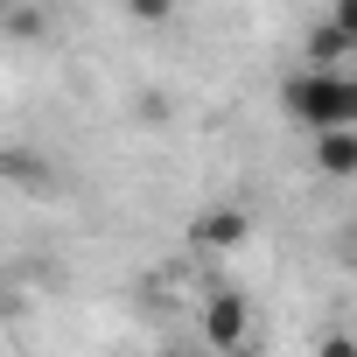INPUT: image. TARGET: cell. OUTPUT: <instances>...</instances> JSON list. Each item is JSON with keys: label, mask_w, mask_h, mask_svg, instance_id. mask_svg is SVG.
I'll return each instance as SVG.
<instances>
[{"label": "cell", "mask_w": 357, "mask_h": 357, "mask_svg": "<svg viewBox=\"0 0 357 357\" xmlns=\"http://www.w3.org/2000/svg\"><path fill=\"white\" fill-rule=\"evenodd\" d=\"M0 8H8V0H0Z\"/></svg>", "instance_id": "8fae6325"}, {"label": "cell", "mask_w": 357, "mask_h": 357, "mask_svg": "<svg viewBox=\"0 0 357 357\" xmlns=\"http://www.w3.org/2000/svg\"><path fill=\"white\" fill-rule=\"evenodd\" d=\"M301 50H308V70H336V63H343V56H350V50H357V43H350V36H343V29H336V22H315V29H308V43H301Z\"/></svg>", "instance_id": "5b68a950"}, {"label": "cell", "mask_w": 357, "mask_h": 357, "mask_svg": "<svg viewBox=\"0 0 357 357\" xmlns=\"http://www.w3.org/2000/svg\"><path fill=\"white\" fill-rule=\"evenodd\" d=\"M315 168H322V175H357V126L315 133Z\"/></svg>", "instance_id": "277c9868"}, {"label": "cell", "mask_w": 357, "mask_h": 357, "mask_svg": "<svg viewBox=\"0 0 357 357\" xmlns=\"http://www.w3.org/2000/svg\"><path fill=\"white\" fill-rule=\"evenodd\" d=\"M204 343L225 350V357H238V350L252 343V308H245L238 287H211V294H204Z\"/></svg>", "instance_id": "7a4b0ae2"}, {"label": "cell", "mask_w": 357, "mask_h": 357, "mask_svg": "<svg viewBox=\"0 0 357 357\" xmlns=\"http://www.w3.org/2000/svg\"><path fill=\"white\" fill-rule=\"evenodd\" d=\"M329 22H336V29L357 43V0H336V8H329Z\"/></svg>", "instance_id": "ba28073f"}, {"label": "cell", "mask_w": 357, "mask_h": 357, "mask_svg": "<svg viewBox=\"0 0 357 357\" xmlns=\"http://www.w3.org/2000/svg\"><path fill=\"white\" fill-rule=\"evenodd\" d=\"M126 15H133V22H168L175 0H126Z\"/></svg>", "instance_id": "52a82bcc"}, {"label": "cell", "mask_w": 357, "mask_h": 357, "mask_svg": "<svg viewBox=\"0 0 357 357\" xmlns=\"http://www.w3.org/2000/svg\"><path fill=\"white\" fill-rule=\"evenodd\" d=\"M190 238H197L204 252H231V245H245V238H252V218H245V211H231V204H218V211H204V218L190 225Z\"/></svg>", "instance_id": "3957f363"}, {"label": "cell", "mask_w": 357, "mask_h": 357, "mask_svg": "<svg viewBox=\"0 0 357 357\" xmlns=\"http://www.w3.org/2000/svg\"><path fill=\"white\" fill-rule=\"evenodd\" d=\"M280 105L315 126V133H336V126H357V77H336V70H294L280 84Z\"/></svg>", "instance_id": "6da1fadb"}, {"label": "cell", "mask_w": 357, "mask_h": 357, "mask_svg": "<svg viewBox=\"0 0 357 357\" xmlns=\"http://www.w3.org/2000/svg\"><path fill=\"white\" fill-rule=\"evenodd\" d=\"M8 29H15V36H43V15H29V8H8Z\"/></svg>", "instance_id": "9c48e42d"}, {"label": "cell", "mask_w": 357, "mask_h": 357, "mask_svg": "<svg viewBox=\"0 0 357 357\" xmlns=\"http://www.w3.org/2000/svg\"><path fill=\"white\" fill-rule=\"evenodd\" d=\"M315 357H357V336H329V343H322Z\"/></svg>", "instance_id": "30bf717a"}, {"label": "cell", "mask_w": 357, "mask_h": 357, "mask_svg": "<svg viewBox=\"0 0 357 357\" xmlns=\"http://www.w3.org/2000/svg\"><path fill=\"white\" fill-rule=\"evenodd\" d=\"M0 175H8V183H22V190H50V161L15 154V147H0Z\"/></svg>", "instance_id": "8992f818"}]
</instances>
